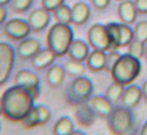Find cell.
<instances>
[{
    "instance_id": "cell-1",
    "label": "cell",
    "mask_w": 147,
    "mask_h": 135,
    "mask_svg": "<svg viewBox=\"0 0 147 135\" xmlns=\"http://www.w3.org/2000/svg\"><path fill=\"white\" fill-rule=\"evenodd\" d=\"M2 115L8 121L20 123L35 106V98L28 90L15 85L7 88L0 97Z\"/></svg>"
},
{
    "instance_id": "cell-2",
    "label": "cell",
    "mask_w": 147,
    "mask_h": 135,
    "mask_svg": "<svg viewBox=\"0 0 147 135\" xmlns=\"http://www.w3.org/2000/svg\"><path fill=\"white\" fill-rule=\"evenodd\" d=\"M142 71L140 59L130 55L129 53L121 54L115 65L110 71L113 82H116L124 87L134 84L139 77Z\"/></svg>"
},
{
    "instance_id": "cell-3",
    "label": "cell",
    "mask_w": 147,
    "mask_h": 135,
    "mask_svg": "<svg viewBox=\"0 0 147 135\" xmlns=\"http://www.w3.org/2000/svg\"><path fill=\"white\" fill-rule=\"evenodd\" d=\"M74 40V31L71 25L56 22L47 32L46 46L57 57H63L67 55Z\"/></svg>"
},
{
    "instance_id": "cell-4",
    "label": "cell",
    "mask_w": 147,
    "mask_h": 135,
    "mask_svg": "<svg viewBox=\"0 0 147 135\" xmlns=\"http://www.w3.org/2000/svg\"><path fill=\"white\" fill-rule=\"evenodd\" d=\"M108 128L113 135H127L134 126V115L130 108L122 105L114 106L107 118Z\"/></svg>"
},
{
    "instance_id": "cell-5",
    "label": "cell",
    "mask_w": 147,
    "mask_h": 135,
    "mask_svg": "<svg viewBox=\"0 0 147 135\" xmlns=\"http://www.w3.org/2000/svg\"><path fill=\"white\" fill-rule=\"evenodd\" d=\"M94 85L86 76L74 78L66 91V100L71 106H79L87 103L93 95Z\"/></svg>"
},
{
    "instance_id": "cell-6",
    "label": "cell",
    "mask_w": 147,
    "mask_h": 135,
    "mask_svg": "<svg viewBox=\"0 0 147 135\" xmlns=\"http://www.w3.org/2000/svg\"><path fill=\"white\" fill-rule=\"evenodd\" d=\"M87 44L92 49L112 51V42L106 25L96 23L87 31Z\"/></svg>"
},
{
    "instance_id": "cell-7",
    "label": "cell",
    "mask_w": 147,
    "mask_h": 135,
    "mask_svg": "<svg viewBox=\"0 0 147 135\" xmlns=\"http://www.w3.org/2000/svg\"><path fill=\"white\" fill-rule=\"evenodd\" d=\"M16 51L11 44L0 42V86L10 78L16 60Z\"/></svg>"
},
{
    "instance_id": "cell-8",
    "label": "cell",
    "mask_w": 147,
    "mask_h": 135,
    "mask_svg": "<svg viewBox=\"0 0 147 135\" xmlns=\"http://www.w3.org/2000/svg\"><path fill=\"white\" fill-rule=\"evenodd\" d=\"M4 34L8 39L14 42H21L30 37L32 33L28 21L21 18H12L4 24Z\"/></svg>"
},
{
    "instance_id": "cell-9",
    "label": "cell",
    "mask_w": 147,
    "mask_h": 135,
    "mask_svg": "<svg viewBox=\"0 0 147 135\" xmlns=\"http://www.w3.org/2000/svg\"><path fill=\"white\" fill-rule=\"evenodd\" d=\"M14 84L22 86L30 92L36 100L40 95V78L36 72L23 68L19 70L14 76Z\"/></svg>"
},
{
    "instance_id": "cell-10",
    "label": "cell",
    "mask_w": 147,
    "mask_h": 135,
    "mask_svg": "<svg viewBox=\"0 0 147 135\" xmlns=\"http://www.w3.org/2000/svg\"><path fill=\"white\" fill-rule=\"evenodd\" d=\"M50 12L44 8H35L30 12L28 16V23L32 33H41L50 24Z\"/></svg>"
},
{
    "instance_id": "cell-11",
    "label": "cell",
    "mask_w": 147,
    "mask_h": 135,
    "mask_svg": "<svg viewBox=\"0 0 147 135\" xmlns=\"http://www.w3.org/2000/svg\"><path fill=\"white\" fill-rule=\"evenodd\" d=\"M41 48L42 44L38 39L28 37L23 41L19 42L15 51L18 57L24 60H28V59H32Z\"/></svg>"
},
{
    "instance_id": "cell-12",
    "label": "cell",
    "mask_w": 147,
    "mask_h": 135,
    "mask_svg": "<svg viewBox=\"0 0 147 135\" xmlns=\"http://www.w3.org/2000/svg\"><path fill=\"white\" fill-rule=\"evenodd\" d=\"M76 123L82 128H89L93 125L96 120V115L92 110L88 103H84L76 106V110L74 113Z\"/></svg>"
},
{
    "instance_id": "cell-13",
    "label": "cell",
    "mask_w": 147,
    "mask_h": 135,
    "mask_svg": "<svg viewBox=\"0 0 147 135\" xmlns=\"http://www.w3.org/2000/svg\"><path fill=\"white\" fill-rule=\"evenodd\" d=\"M87 103L90 106L92 110L95 112L96 117H99L101 118H108V117L114 110V106L103 95L92 96Z\"/></svg>"
},
{
    "instance_id": "cell-14",
    "label": "cell",
    "mask_w": 147,
    "mask_h": 135,
    "mask_svg": "<svg viewBox=\"0 0 147 135\" xmlns=\"http://www.w3.org/2000/svg\"><path fill=\"white\" fill-rule=\"evenodd\" d=\"M142 99L143 97H142L141 87L136 84H130L125 87L122 100H121V105L130 110H134L140 104Z\"/></svg>"
},
{
    "instance_id": "cell-15",
    "label": "cell",
    "mask_w": 147,
    "mask_h": 135,
    "mask_svg": "<svg viewBox=\"0 0 147 135\" xmlns=\"http://www.w3.org/2000/svg\"><path fill=\"white\" fill-rule=\"evenodd\" d=\"M57 56L54 54L52 50L45 47V48H41L35 55L30 59L32 66L34 67V70L36 71H42L48 69L50 66H52L55 62V59Z\"/></svg>"
},
{
    "instance_id": "cell-16",
    "label": "cell",
    "mask_w": 147,
    "mask_h": 135,
    "mask_svg": "<svg viewBox=\"0 0 147 135\" xmlns=\"http://www.w3.org/2000/svg\"><path fill=\"white\" fill-rule=\"evenodd\" d=\"M90 53V46L84 40L77 39L74 40L70 48L68 50L67 55L70 59L80 62H85L88 54Z\"/></svg>"
},
{
    "instance_id": "cell-17",
    "label": "cell",
    "mask_w": 147,
    "mask_h": 135,
    "mask_svg": "<svg viewBox=\"0 0 147 135\" xmlns=\"http://www.w3.org/2000/svg\"><path fill=\"white\" fill-rule=\"evenodd\" d=\"M71 9H72V24L75 26L84 25L90 18L91 10L86 2H76L73 4Z\"/></svg>"
},
{
    "instance_id": "cell-18",
    "label": "cell",
    "mask_w": 147,
    "mask_h": 135,
    "mask_svg": "<svg viewBox=\"0 0 147 135\" xmlns=\"http://www.w3.org/2000/svg\"><path fill=\"white\" fill-rule=\"evenodd\" d=\"M137 10L131 0H123L120 1L118 6V16L122 23L131 25L136 22L137 18Z\"/></svg>"
},
{
    "instance_id": "cell-19",
    "label": "cell",
    "mask_w": 147,
    "mask_h": 135,
    "mask_svg": "<svg viewBox=\"0 0 147 135\" xmlns=\"http://www.w3.org/2000/svg\"><path fill=\"white\" fill-rule=\"evenodd\" d=\"M106 54L107 53L105 51L97 50V49H93L90 51L85 60V65L87 69L93 73H98L105 70Z\"/></svg>"
},
{
    "instance_id": "cell-20",
    "label": "cell",
    "mask_w": 147,
    "mask_h": 135,
    "mask_svg": "<svg viewBox=\"0 0 147 135\" xmlns=\"http://www.w3.org/2000/svg\"><path fill=\"white\" fill-rule=\"evenodd\" d=\"M66 70L63 65L53 64L46 71V82L51 88H59L66 79Z\"/></svg>"
},
{
    "instance_id": "cell-21",
    "label": "cell",
    "mask_w": 147,
    "mask_h": 135,
    "mask_svg": "<svg viewBox=\"0 0 147 135\" xmlns=\"http://www.w3.org/2000/svg\"><path fill=\"white\" fill-rule=\"evenodd\" d=\"M76 129L75 121L68 115L57 119L53 126V135H70Z\"/></svg>"
},
{
    "instance_id": "cell-22",
    "label": "cell",
    "mask_w": 147,
    "mask_h": 135,
    "mask_svg": "<svg viewBox=\"0 0 147 135\" xmlns=\"http://www.w3.org/2000/svg\"><path fill=\"white\" fill-rule=\"evenodd\" d=\"M125 87L123 85H120L116 82H113L112 84H110L106 89L105 95L104 96L108 99L112 105L118 106L121 104V100H122V96L124 93Z\"/></svg>"
},
{
    "instance_id": "cell-23",
    "label": "cell",
    "mask_w": 147,
    "mask_h": 135,
    "mask_svg": "<svg viewBox=\"0 0 147 135\" xmlns=\"http://www.w3.org/2000/svg\"><path fill=\"white\" fill-rule=\"evenodd\" d=\"M64 68H65L66 73H67L69 76L73 78L84 76L85 71L87 69L84 62H80V61H76L70 58L65 62Z\"/></svg>"
},
{
    "instance_id": "cell-24",
    "label": "cell",
    "mask_w": 147,
    "mask_h": 135,
    "mask_svg": "<svg viewBox=\"0 0 147 135\" xmlns=\"http://www.w3.org/2000/svg\"><path fill=\"white\" fill-rule=\"evenodd\" d=\"M52 13L56 22L67 24V25L72 24V9L67 4H63L62 6L58 7Z\"/></svg>"
},
{
    "instance_id": "cell-25",
    "label": "cell",
    "mask_w": 147,
    "mask_h": 135,
    "mask_svg": "<svg viewBox=\"0 0 147 135\" xmlns=\"http://www.w3.org/2000/svg\"><path fill=\"white\" fill-rule=\"evenodd\" d=\"M120 32H121V39H120V48L125 47L134 40V29L130 27V25L124 23H119Z\"/></svg>"
},
{
    "instance_id": "cell-26",
    "label": "cell",
    "mask_w": 147,
    "mask_h": 135,
    "mask_svg": "<svg viewBox=\"0 0 147 135\" xmlns=\"http://www.w3.org/2000/svg\"><path fill=\"white\" fill-rule=\"evenodd\" d=\"M107 30L109 32L112 42V51L118 50L120 48V39H121V32H120V26L119 23H108L106 25Z\"/></svg>"
},
{
    "instance_id": "cell-27",
    "label": "cell",
    "mask_w": 147,
    "mask_h": 135,
    "mask_svg": "<svg viewBox=\"0 0 147 135\" xmlns=\"http://www.w3.org/2000/svg\"><path fill=\"white\" fill-rule=\"evenodd\" d=\"M22 126L25 129H32L35 127L39 126V118L38 113L35 108V106L32 108V110L24 117V119L20 122Z\"/></svg>"
},
{
    "instance_id": "cell-28",
    "label": "cell",
    "mask_w": 147,
    "mask_h": 135,
    "mask_svg": "<svg viewBox=\"0 0 147 135\" xmlns=\"http://www.w3.org/2000/svg\"><path fill=\"white\" fill-rule=\"evenodd\" d=\"M145 44L138 40L134 39L130 44L127 46V53L130 55L134 56V57L141 59L144 57V52H145Z\"/></svg>"
},
{
    "instance_id": "cell-29",
    "label": "cell",
    "mask_w": 147,
    "mask_h": 135,
    "mask_svg": "<svg viewBox=\"0 0 147 135\" xmlns=\"http://www.w3.org/2000/svg\"><path fill=\"white\" fill-rule=\"evenodd\" d=\"M134 39L147 44V20H141L136 24L134 29Z\"/></svg>"
},
{
    "instance_id": "cell-30",
    "label": "cell",
    "mask_w": 147,
    "mask_h": 135,
    "mask_svg": "<svg viewBox=\"0 0 147 135\" xmlns=\"http://www.w3.org/2000/svg\"><path fill=\"white\" fill-rule=\"evenodd\" d=\"M35 108L38 113L39 126H43L48 123L52 115L50 108L45 105H35Z\"/></svg>"
},
{
    "instance_id": "cell-31",
    "label": "cell",
    "mask_w": 147,
    "mask_h": 135,
    "mask_svg": "<svg viewBox=\"0 0 147 135\" xmlns=\"http://www.w3.org/2000/svg\"><path fill=\"white\" fill-rule=\"evenodd\" d=\"M34 0H12V7L17 13H25L34 4Z\"/></svg>"
},
{
    "instance_id": "cell-32",
    "label": "cell",
    "mask_w": 147,
    "mask_h": 135,
    "mask_svg": "<svg viewBox=\"0 0 147 135\" xmlns=\"http://www.w3.org/2000/svg\"><path fill=\"white\" fill-rule=\"evenodd\" d=\"M120 56H121V53L118 52L117 50L108 51V53L106 54V65H105V70L104 71L110 73L111 69H112L113 66L115 65L116 61L119 59Z\"/></svg>"
},
{
    "instance_id": "cell-33",
    "label": "cell",
    "mask_w": 147,
    "mask_h": 135,
    "mask_svg": "<svg viewBox=\"0 0 147 135\" xmlns=\"http://www.w3.org/2000/svg\"><path fill=\"white\" fill-rule=\"evenodd\" d=\"M66 0H41V7L52 13L58 7L65 4Z\"/></svg>"
},
{
    "instance_id": "cell-34",
    "label": "cell",
    "mask_w": 147,
    "mask_h": 135,
    "mask_svg": "<svg viewBox=\"0 0 147 135\" xmlns=\"http://www.w3.org/2000/svg\"><path fill=\"white\" fill-rule=\"evenodd\" d=\"M134 3L137 13L142 14V15L147 14V0H134Z\"/></svg>"
},
{
    "instance_id": "cell-35",
    "label": "cell",
    "mask_w": 147,
    "mask_h": 135,
    "mask_svg": "<svg viewBox=\"0 0 147 135\" xmlns=\"http://www.w3.org/2000/svg\"><path fill=\"white\" fill-rule=\"evenodd\" d=\"M111 0H91V4L97 10H104L110 5Z\"/></svg>"
},
{
    "instance_id": "cell-36",
    "label": "cell",
    "mask_w": 147,
    "mask_h": 135,
    "mask_svg": "<svg viewBox=\"0 0 147 135\" xmlns=\"http://www.w3.org/2000/svg\"><path fill=\"white\" fill-rule=\"evenodd\" d=\"M7 17H8V11L5 6H0V26L5 24Z\"/></svg>"
},
{
    "instance_id": "cell-37",
    "label": "cell",
    "mask_w": 147,
    "mask_h": 135,
    "mask_svg": "<svg viewBox=\"0 0 147 135\" xmlns=\"http://www.w3.org/2000/svg\"><path fill=\"white\" fill-rule=\"evenodd\" d=\"M141 92H142V97H143V99L147 102V81H145L142 84Z\"/></svg>"
},
{
    "instance_id": "cell-38",
    "label": "cell",
    "mask_w": 147,
    "mask_h": 135,
    "mask_svg": "<svg viewBox=\"0 0 147 135\" xmlns=\"http://www.w3.org/2000/svg\"><path fill=\"white\" fill-rule=\"evenodd\" d=\"M139 135H147V120H146L145 122H144V124L142 125Z\"/></svg>"
},
{
    "instance_id": "cell-39",
    "label": "cell",
    "mask_w": 147,
    "mask_h": 135,
    "mask_svg": "<svg viewBox=\"0 0 147 135\" xmlns=\"http://www.w3.org/2000/svg\"><path fill=\"white\" fill-rule=\"evenodd\" d=\"M70 135H86V134H85L84 132L82 131V130H77V129H75Z\"/></svg>"
},
{
    "instance_id": "cell-40",
    "label": "cell",
    "mask_w": 147,
    "mask_h": 135,
    "mask_svg": "<svg viewBox=\"0 0 147 135\" xmlns=\"http://www.w3.org/2000/svg\"><path fill=\"white\" fill-rule=\"evenodd\" d=\"M12 0H0V6H6L9 3H11Z\"/></svg>"
},
{
    "instance_id": "cell-41",
    "label": "cell",
    "mask_w": 147,
    "mask_h": 135,
    "mask_svg": "<svg viewBox=\"0 0 147 135\" xmlns=\"http://www.w3.org/2000/svg\"><path fill=\"white\" fill-rule=\"evenodd\" d=\"M144 57L147 60V44H145V52H144Z\"/></svg>"
},
{
    "instance_id": "cell-42",
    "label": "cell",
    "mask_w": 147,
    "mask_h": 135,
    "mask_svg": "<svg viewBox=\"0 0 147 135\" xmlns=\"http://www.w3.org/2000/svg\"><path fill=\"white\" fill-rule=\"evenodd\" d=\"M0 115H2V105H1V101H0Z\"/></svg>"
},
{
    "instance_id": "cell-43",
    "label": "cell",
    "mask_w": 147,
    "mask_h": 135,
    "mask_svg": "<svg viewBox=\"0 0 147 135\" xmlns=\"http://www.w3.org/2000/svg\"><path fill=\"white\" fill-rule=\"evenodd\" d=\"M0 131H1V123H0Z\"/></svg>"
},
{
    "instance_id": "cell-44",
    "label": "cell",
    "mask_w": 147,
    "mask_h": 135,
    "mask_svg": "<svg viewBox=\"0 0 147 135\" xmlns=\"http://www.w3.org/2000/svg\"><path fill=\"white\" fill-rule=\"evenodd\" d=\"M116 1H123V0H116Z\"/></svg>"
}]
</instances>
